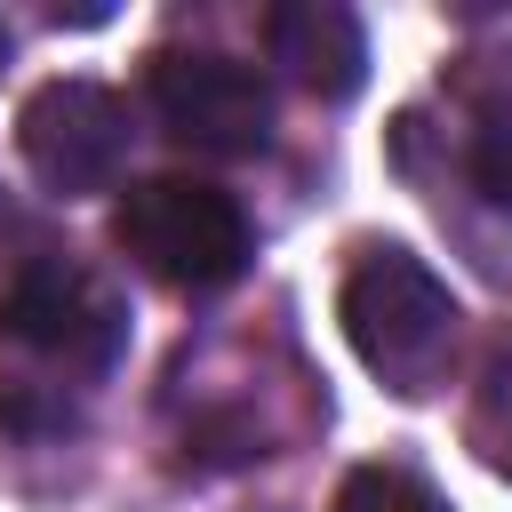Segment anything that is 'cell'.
<instances>
[{"mask_svg":"<svg viewBox=\"0 0 512 512\" xmlns=\"http://www.w3.org/2000/svg\"><path fill=\"white\" fill-rule=\"evenodd\" d=\"M336 320L352 336V352L392 384V392H432L448 352H456V296L448 280L408 256V248H368L344 272Z\"/></svg>","mask_w":512,"mask_h":512,"instance_id":"obj_1","label":"cell"},{"mask_svg":"<svg viewBox=\"0 0 512 512\" xmlns=\"http://www.w3.org/2000/svg\"><path fill=\"white\" fill-rule=\"evenodd\" d=\"M112 240L168 288H224L248 264V216L232 192L200 184V176H144L120 192L112 208Z\"/></svg>","mask_w":512,"mask_h":512,"instance_id":"obj_2","label":"cell"},{"mask_svg":"<svg viewBox=\"0 0 512 512\" xmlns=\"http://www.w3.org/2000/svg\"><path fill=\"white\" fill-rule=\"evenodd\" d=\"M0 336L72 368V376H104L128 352V304L72 256H32L16 264V280L0 288Z\"/></svg>","mask_w":512,"mask_h":512,"instance_id":"obj_3","label":"cell"},{"mask_svg":"<svg viewBox=\"0 0 512 512\" xmlns=\"http://www.w3.org/2000/svg\"><path fill=\"white\" fill-rule=\"evenodd\" d=\"M152 112L160 128L184 144V152H208V160H248L272 144V80L240 56H216V48H160L152 72Z\"/></svg>","mask_w":512,"mask_h":512,"instance_id":"obj_4","label":"cell"},{"mask_svg":"<svg viewBox=\"0 0 512 512\" xmlns=\"http://www.w3.org/2000/svg\"><path fill=\"white\" fill-rule=\"evenodd\" d=\"M128 104L104 88V80H48L24 96L16 112V144L32 160V176L64 200L80 192H104L120 168H128Z\"/></svg>","mask_w":512,"mask_h":512,"instance_id":"obj_5","label":"cell"},{"mask_svg":"<svg viewBox=\"0 0 512 512\" xmlns=\"http://www.w3.org/2000/svg\"><path fill=\"white\" fill-rule=\"evenodd\" d=\"M264 48H272V64H288L296 88H312L328 104H344L368 80V32L344 0H280L264 16Z\"/></svg>","mask_w":512,"mask_h":512,"instance_id":"obj_6","label":"cell"},{"mask_svg":"<svg viewBox=\"0 0 512 512\" xmlns=\"http://www.w3.org/2000/svg\"><path fill=\"white\" fill-rule=\"evenodd\" d=\"M72 424H80V408H72L64 384H40V376L0 368V432H16V440H56V432H72Z\"/></svg>","mask_w":512,"mask_h":512,"instance_id":"obj_7","label":"cell"},{"mask_svg":"<svg viewBox=\"0 0 512 512\" xmlns=\"http://www.w3.org/2000/svg\"><path fill=\"white\" fill-rule=\"evenodd\" d=\"M336 512H448V504L416 472H400V464H360V472H344Z\"/></svg>","mask_w":512,"mask_h":512,"instance_id":"obj_8","label":"cell"},{"mask_svg":"<svg viewBox=\"0 0 512 512\" xmlns=\"http://www.w3.org/2000/svg\"><path fill=\"white\" fill-rule=\"evenodd\" d=\"M472 176H480V192H488V200H504V208H512V96H504V104H488L480 144H472Z\"/></svg>","mask_w":512,"mask_h":512,"instance_id":"obj_9","label":"cell"},{"mask_svg":"<svg viewBox=\"0 0 512 512\" xmlns=\"http://www.w3.org/2000/svg\"><path fill=\"white\" fill-rule=\"evenodd\" d=\"M0 64H8V24H0Z\"/></svg>","mask_w":512,"mask_h":512,"instance_id":"obj_10","label":"cell"}]
</instances>
